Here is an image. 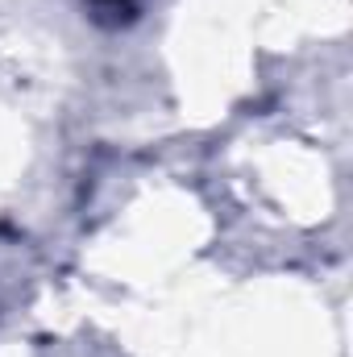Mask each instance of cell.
I'll return each instance as SVG.
<instances>
[{
  "mask_svg": "<svg viewBox=\"0 0 353 357\" xmlns=\"http://www.w3.org/2000/svg\"><path fill=\"white\" fill-rule=\"evenodd\" d=\"M96 4H104V8H117V4H129V0H96Z\"/></svg>",
  "mask_w": 353,
  "mask_h": 357,
  "instance_id": "6da1fadb",
  "label": "cell"
}]
</instances>
